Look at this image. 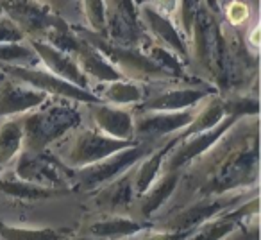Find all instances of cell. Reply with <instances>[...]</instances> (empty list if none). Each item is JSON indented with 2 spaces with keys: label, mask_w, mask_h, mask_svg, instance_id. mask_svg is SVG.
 Wrapping results in <instances>:
<instances>
[{
  "label": "cell",
  "mask_w": 261,
  "mask_h": 240,
  "mask_svg": "<svg viewBox=\"0 0 261 240\" xmlns=\"http://www.w3.org/2000/svg\"><path fill=\"white\" fill-rule=\"evenodd\" d=\"M0 6L8 11V18H11L23 34L48 36L52 31L63 26L59 20L48 15L47 8L38 0H0Z\"/></svg>",
  "instance_id": "3957f363"
},
{
  "label": "cell",
  "mask_w": 261,
  "mask_h": 240,
  "mask_svg": "<svg viewBox=\"0 0 261 240\" xmlns=\"http://www.w3.org/2000/svg\"><path fill=\"white\" fill-rule=\"evenodd\" d=\"M79 115L70 108L54 106L45 111H38L25 120L23 126V140L29 149L41 151L52 140L59 138L66 129H70L77 122Z\"/></svg>",
  "instance_id": "6da1fadb"
},
{
  "label": "cell",
  "mask_w": 261,
  "mask_h": 240,
  "mask_svg": "<svg viewBox=\"0 0 261 240\" xmlns=\"http://www.w3.org/2000/svg\"><path fill=\"white\" fill-rule=\"evenodd\" d=\"M36 58L33 47H25L22 43H0V63L6 65H31Z\"/></svg>",
  "instance_id": "4fadbf2b"
},
{
  "label": "cell",
  "mask_w": 261,
  "mask_h": 240,
  "mask_svg": "<svg viewBox=\"0 0 261 240\" xmlns=\"http://www.w3.org/2000/svg\"><path fill=\"white\" fill-rule=\"evenodd\" d=\"M135 143L129 140H118L113 136L97 135V133H81L73 142L72 149L68 153V163L72 165H93L97 161H102L104 158H109L113 153H118L127 147H133Z\"/></svg>",
  "instance_id": "277c9868"
},
{
  "label": "cell",
  "mask_w": 261,
  "mask_h": 240,
  "mask_svg": "<svg viewBox=\"0 0 261 240\" xmlns=\"http://www.w3.org/2000/svg\"><path fill=\"white\" fill-rule=\"evenodd\" d=\"M22 40L23 33L11 18H0V43H20Z\"/></svg>",
  "instance_id": "2e32d148"
},
{
  "label": "cell",
  "mask_w": 261,
  "mask_h": 240,
  "mask_svg": "<svg viewBox=\"0 0 261 240\" xmlns=\"http://www.w3.org/2000/svg\"><path fill=\"white\" fill-rule=\"evenodd\" d=\"M204 95L206 93L202 90H174L152 99L147 102L145 108L149 111H181L200 101Z\"/></svg>",
  "instance_id": "30bf717a"
},
{
  "label": "cell",
  "mask_w": 261,
  "mask_h": 240,
  "mask_svg": "<svg viewBox=\"0 0 261 240\" xmlns=\"http://www.w3.org/2000/svg\"><path fill=\"white\" fill-rule=\"evenodd\" d=\"M23 142V126L8 122L0 128V165H6L16 156Z\"/></svg>",
  "instance_id": "8fae6325"
},
{
  "label": "cell",
  "mask_w": 261,
  "mask_h": 240,
  "mask_svg": "<svg viewBox=\"0 0 261 240\" xmlns=\"http://www.w3.org/2000/svg\"><path fill=\"white\" fill-rule=\"evenodd\" d=\"M31 47L36 52V56H40V59L45 63V66L52 74L61 77V79L68 81L72 84H77L81 88H86V84L90 83L86 74L81 70L79 63H77L73 54L41 40H33L31 41Z\"/></svg>",
  "instance_id": "5b68a950"
},
{
  "label": "cell",
  "mask_w": 261,
  "mask_h": 240,
  "mask_svg": "<svg viewBox=\"0 0 261 240\" xmlns=\"http://www.w3.org/2000/svg\"><path fill=\"white\" fill-rule=\"evenodd\" d=\"M102 95L108 101L115 102V104H130V102L142 101L143 90L136 83H125L122 79H116V81H109L106 84Z\"/></svg>",
  "instance_id": "7c38bea8"
},
{
  "label": "cell",
  "mask_w": 261,
  "mask_h": 240,
  "mask_svg": "<svg viewBox=\"0 0 261 240\" xmlns=\"http://www.w3.org/2000/svg\"><path fill=\"white\" fill-rule=\"evenodd\" d=\"M4 70L9 76L15 77V79L22 81V83L43 91V93L58 95V97H65V99H75V101H83V102L100 101V99H97L88 90L61 79L59 76L52 74L50 70L31 68L27 65H4Z\"/></svg>",
  "instance_id": "7a4b0ae2"
},
{
  "label": "cell",
  "mask_w": 261,
  "mask_h": 240,
  "mask_svg": "<svg viewBox=\"0 0 261 240\" xmlns=\"http://www.w3.org/2000/svg\"><path fill=\"white\" fill-rule=\"evenodd\" d=\"M138 228L136 224H130V222L123 221H115V222H106L104 226H97L93 228L95 233H102V235H116V233H127V231H135Z\"/></svg>",
  "instance_id": "e0dca14e"
},
{
  "label": "cell",
  "mask_w": 261,
  "mask_h": 240,
  "mask_svg": "<svg viewBox=\"0 0 261 240\" xmlns=\"http://www.w3.org/2000/svg\"><path fill=\"white\" fill-rule=\"evenodd\" d=\"M84 15H86L88 23L91 26L93 33H104L106 26V6L104 0H83Z\"/></svg>",
  "instance_id": "5bb4252c"
},
{
  "label": "cell",
  "mask_w": 261,
  "mask_h": 240,
  "mask_svg": "<svg viewBox=\"0 0 261 240\" xmlns=\"http://www.w3.org/2000/svg\"><path fill=\"white\" fill-rule=\"evenodd\" d=\"M247 41H250V45H252L254 49L259 47V27L254 26L252 31L249 33V36H247Z\"/></svg>",
  "instance_id": "d6986e66"
},
{
  "label": "cell",
  "mask_w": 261,
  "mask_h": 240,
  "mask_svg": "<svg viewBox=\"0 0 261 240\" xmlns=\"http://www.w3.org/2000/svg\"><path fill=\"white\" fill-rule=\"evenodd\" d=\"M47 93L22 83V81H4L0 83V115H15L36 108L45 102Z\"/></svg>",
  "instance_id": "8992f818"
},
{
  "label": "cell",
  "mask_w": 261,
  "mask_h": 240,
  "mask_svg": "<svg viewBox=\"0 0 261 240\" xmlns=\"http://www.w3.org/2000/svg\"><path fill=\"white\" fill-rule=\"evenodd\" d=\"M143 18L149 23V29L156 34V38L160 40V43H163L165 47L172 49L174 52L181 56L188 54V47H186V41L181 38L179 31L175 29L174 22H170L167 15L160 13L156 8H150L145 6L143 8Z\"/></svg>",
  "instance_id": "9c48e42d"
},
{
  "label": "cell",
  "mask_w": 261,
  "mask_h": 240,
  "mask_svg": "<svg viewBox=\"0 0 261 240\" xmlns=\"http://www.w3.org/2000/svg\"><path fill=\"white\" fill-rule=\"evenodd\" d=\"M250 16V9L245 2L242 0H231L225 8V18H227L229 26L232 27H242L243 23L249 20Z\"/></svg>",
  "instance_id": "9a60e30c"
},
{
  "label": "cell",
  "mask_w": 261,
  "mask_h": 240,
  "mask_svg": "<svg viewBox=\"0 0 261 240\" xmlns=\"http://www.w3.org/2000/svg\"><path fill=\"white\" fill-rule=\"evenodd\" d=\"M179 2H181V0H154L158 11L163 13V15H167V16H170L172 13H177Z\"/></svg>",
  "instance_id": "ac0fdd59"
},
{
  "label": "cell",
  "mask_w": 261,
  "mask_h": 240,
  "mask_svg": "<svg viewBox=\"0 0 261 240\" xmlns=\"http://www.w3.org/2000/svg\"><path fill=\"white\" fill-rule=\"evenodd\" d=\"M93 120L102 133L118 140H130L135 135V120L129 111L109 106L93 108Z\"/></svg>",
  "instance_id": "ba28073f"
},
{
  "label": "cell",
  "mask_w": 261,
  "mask_h": 240,
  "mask_svg": "<svg viewBox=\"0 0 261 240\" xmlns=\"http://www.w3.org/2000/svg\"><path fill=\"white\" fill-rule=\"evenodd\" d=\"M193 120L192 111L181 109V111H154V115H147L140 118L135 124V133L142 136H160L167 133L177 131V129L188 126Z\"/></svg>",
  "instance_id": "52a82bcc"
}]
</instances>
